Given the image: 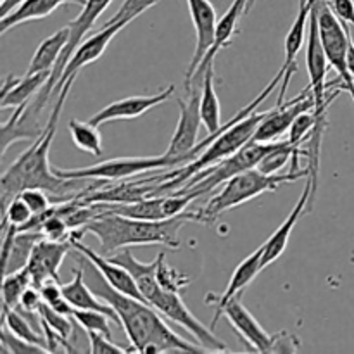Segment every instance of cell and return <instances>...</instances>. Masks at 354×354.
<instances>
[{
  "label": "cell",
  "mask_w": 354,
  "mask_h": 354,
  "mask_svg": "<svg viewBox=\"0 0 354 354\" xmlns=\"http://www.w3.org/2000/svg\"><path fill=\"white\" fill-rule=\"evenodd\" d=\"M73 83H75V80H68L59 92L57 102H55L50 118L45 124L44 135L31 142L30 147L3 171L2 180H0L3 209L9 206L14 197H17L26 189H41L55 196L57 203H66L69 199H75L78 194L86 196V194L93 192V190L100 189L107 183L106 180L93 178H61V176L55 175L54 168L48 161V152H50L52 140H54L55 130H57L59 116H61L66 97H68Z\"/></svg>",
  "instance_id": "6da1fadb"
},
{
  "label": "cell",
  "mask_w": 354,
  "mask_h": 354,
  "mask_svg": "<svg viewBox=\"0 0 354 354\" xmlns=\"http://www.w3.org/2000/svg\"><path fill=\"white\" fill-rule=\"evenodd\" d=\"M92 289L116 311L131 348L137 353H206L197 342H189L176 335L162 320V315L147 303L114 290L106 280H93Z\"/></svg>",
  "instance_id": "7a4b0ae2"
},
{
  "label": "cell",
  "mask_w": 354,
  "mask_h": 354,
  "mask_svg": "<svg viewBox=\"0 0 354 354\" xmlns=\"http://www.w3.org/2000/svg\"><path fill=\"white\" fill-rule=\"evenodd\" d=\"M189 221L199 223V213L185 211L178 216L166 220H137L121 214L100 211L99 216L80 228L82 234H92L99 239L104 252H118L131 245H166L169 249L180 248V230Z\"/></svg>",
  "instance_id": "3957f363"
},
{
  "label": "cell",
  "mask_w": 354,
  "mask_h": 354,
  "mask_svg": "<svg viewBox=\"0 0 354 354\" xmlns=\"http://www.w3.org/2000/svg\"><path fill=\"white\" fill-rule=\"evenodd\" d=\"M121 265L133 275L135 282H137L138 289H140L142 296L145 297L147 304H151L154 310H158L166 320L185 328L196 339L197 344L206 348L207 351H228L227 344L221 342L214 335L213 328L201 324L196 315L185 306L183 299L180 297V292H171V290H166L159 286L158 279H156V261H137L135 256L131 252H128V254H124L121 258Z\"/></svg>",
  "instance_id": "277c9868"
},
{
  "label": "cell",
  "mask_w": 354,
  "mask_h": 354,
  "mask_svg": "<svg viewBox=\"0 0 354 354\" xmlns=\"http://www.w3.org/2000/svg\"><path fill=\"white\" fill-rule=\"evenodd\" d=\"M308 175H310V166H306L304 169H297V171L290 169L289 173H275V175L263 173L258 168L239 173V175L232 176L230 180L223 183V189L218 194H214L206 206L197 209L199 223H214L220 218V214L227 213V211L234 209V207L241 206V204L248 203V201L256 199L261 194L275 192L279 187L290 182H297V180L304 178Z\"/></svg>",
  "instance_id": "5b68a950"
},
{
  "label": "cell",
  "mask_w": 354,
  "mask_h": 354,
  "mask_svg": "<svg viewBox=\"0 0 354 354\" xmlns=\"http://www.w3.org/2000/svg\"><path fill=\"white\" fill-rule=\"evenodd\" d=\"M183 166L182 158H171L165 152L162 156H149V158H114L109 161L97 162L88 168L62 169L54 168V173L61 178H93L106 180V182H118L131 176H142L147 173H158L162 169H175Z\"/></svg>",
  "instance_id": "8992f818"
},
{
  "label": "cell",
  "mask_w": 354,
  "mask_h": 354,
  "mask_svg": "<svg viewBox=\"0 0 354 354\" xmlns=\"http://www.w3.org/2000/svg\"><path fill=\"white\" fill-rule=\"evenodd\" d=\"M280 140L275 142H249L248 145L241 149V151L235 152L230 158L223 159L218 165L211 166V168L204 169V171L194 175L185 185L182 187L176 192H197L201 197L207 196L209 192H213L216 187L223 185L227 180H230L232 176L239 175V173H244L248 169L258 168L259 161L265 158L268 152H272L273 149L279 147Z\"/></svg>",
  "instance_id": "52a82bcc"
},
{
  "label": "cell",
  "mask_w": 354,
  "mask_h": 354,
  "mask_svg": "<svg viewBox=\"0 0 354 354\" xmlns=\"http://www.w3.org/2000/svg\"><path fill=\"white\" fill-rule=\"evenodd\" d=\"M318 10V30H320V40L324 45L325 55H327L328 66L337 73L339 80L344 83V90H348L349 95L354 93V80L348 69V48L351 40V31L349 24H344L332 7L328 6V0H317Z\"/></svg>",
  "instance_id": "ba28073f"
},
{
  "label": "cell",
  "mask_w": 354,
  "mask_h": 354,
  "mask_svg": "<svg viewBox=\"0 0 354 354\" xmlns=\"http://www.w3.org/2000/svg\"><path fill=\"white\" fill-rule=\"evenodd\" d=\"M111 2H113V0H86V2L83 3L82 12H80L78 16H76L75 19L69 23L68 45H66L64 50H62V54H61V57H59L57 62H55L54 69H52L50 78L47 80V83H45V85L40 88V92L37 93V99L31 102L33 104L35 109L37 111L44 109L45 104H47V100L50 99L52 93H54L55 83H57L59 78H61L62 71H64L66 64H68L69 59H71L73 52H75L76 47L82 44L83 37H85V35L88 33L93 26H95L97 19L102 16L104 10L111 6Z\"/></svg>",
  "instance_id": "9c48e42d"
},
{
  "label": "cell",
  "mask_w": 354,
  "mask_h": 354,
  "mask_svg": "<svg viewBox=\"0 0 354 354\" xmlns=\"http://www.w3.org/2000/svg\"><path fill=\"white\" fill-rule=\"evenodd\" d=\"M187 93H189L187 99H178V124H176V130L168 145V151H166V154L171 156V158H182L183 165H187V156L197 145L199 128L203 124V118H201V90L192 88Z\"/></svg>",
  "instance_id": "30bf717a"
},
{
  "label": "cell",
  "mask_w": 354,
  "mask_h": 354,
  "mask_svg": "<svg viewBox=\"0 0 354 354\" xmlns=\"http://www.w3.org/2000/svg\"><path fill=\"white\" fill-rule=\"evenodd\" d=\"M187 6H189L190 19H192L194 30H196V50H194V57L187 68L185 82H183L185 90L189 92L192 90L194 75L214 44L218 16L209 0H187Z\"/></svg>",
  "instance_id": "8fae6325"
},
{
  "label": "cell",
  "mask_w": 354,
  "mask_h": 354,
  "mask_svg": "<svg viewBox=\"0 0 354 354\" xmlns=\"http://www.w3.org/2000/svg\"><path fill=\"white\" fill-rule=\"evenodd\" d=\"M315 109V99L311 88H304L299 95L292 97L289 102L277 104L273 109L268 111L265 120L256 130L252 142H275L283 133H289L290 127L301 113Z\"/></svg>",
  "instance_id": "7c38bea8"
},
{
  "label": "cell",
  "mask_w": 354,
  "mask_h": 354,
  "mask_svg": "<svg viewBox=\"0 0 354 354\" xmlns=\"http://www.w3.org/2000/svg\"><path fill=\"white\" fill-rule=\"evenodd\" d=\"M82 239H83L82 232L73 230L71 237H69V241H71L73 244V249H76V252H80V254H82L90 265H92V268L95 270V272L99 273V275L102 277V279L106 280L114 290H118V292L121 294H127V296L130 297H135V299L142 301V303H147L145 297L142 296L135 279L131 277V273L128 272L127 268H123L121 265L114 263L111 258L107 259L104 258V256L97 254L92 248L83 244Z\"/></svg>",
  "instance_id": "4fadbf2b"
},
{
  "label": "cell",
  "mask_w": 354,
  "mask_h": 354,
  "mask_svg": "<svg viewBox=\"0 0 354 354\" xmlns=\"http://www.w3.org/2000/svg\"><path fill=\"white\" fill-rule=\"evenodd\" d=\"M124 26H127L124 23H116V24H111V26H107V28H100L97 33H93L92 37L86 38L85 41H82V44L76 47V50L73 52L71 59H69V62L66 64V68H64V71H62L59 82L55 83V88H54V93H52V95H59V92H61L62 86L66 85V82H68V80H76L78 73L82 71L85 66L92 64V62H95L97 59L102 57V54L106 52L107 45L113 41V38L116 37V35L120 33Z\"/></svg>",
  "instance_id": "5bb4252c"
},
{
  "label": "cell",
  "mask_w": 354,
  "mask_h": 354,
  "mask_svg": "<svg viewBox=\"0 0 354 354\" xmlns=\"http://www.w3.org/2000/svg\"><path fill=\"white\" fill-rule=\"evenodd\" d=\"M71 241H48L41 237L35 244L31 258L26 268L30 270L31 283L33 287L40 289L47 280H57L61 282L59 270L64 263L66 256L71 251Z\"/></svg>",
  "instance_id": "9a60e30c"
},
{
  "label": "cell",
  "mask_w": 354,
  "mask_h": 354,
  "mask_svg": "<svg viewBox=\"0 0 354 354\" xmlns=\"http://www.w3.org/2000/svg\"><path fill=\"white\" fill-rule=\"evenodd\" d=\"M221 317L228 320L235 332L249 344V348L256 353H272L275 344L277 334L270 335L259 322L252 317L251 311L244 306L241 296L228 301L227 306L221 311Z\"/></svg>",
  "instance_id": "2e32d148"
},
{
  "label": "cell",
  "mask_w": 354,
  "mask_h": 354,
  "mask_svg": "<svg viewBox=\"0 0 354 354\" xmlns=\"http://www.w3.org/2000/svg\"><path fill=\"white\" fill-rule=\"evenodd\" d=\"M173 93H175V85H169L168 88L161 90L158 93H152V95H133L127 97V99L114 100L109 106H106L99 113L93 114L88 121L95 124V127H100V124H106L109 121L135 120V118H140L142 114H145L152 107L166 102Z\"/></svg>",
  "instance_id": "e0dca14e"
},
{
  "label": "cell",
  "mask_w": 354,
  "mask_h": 354,
  "mask_svg": "<svg viewBox=\"0 0 354 354\" xmlns=\"http://www.w3.org/2000/svg\"><path fill=\"white\" fill-rule=\"evenodd\" d=\"M315 2L317 0H299V9H297L296 19L290 24V30L287 31L286 41H283V52H286V59H283L282 68L286 69V76H283L282 83H280L279 100L277 104H282L286 100L287 88H289L290 78L294 73L297 71L296 57L299 55L301 48L304 44V35H306V28L310 26L311 10H313Z\"/></svg>",
  "instance_id": "ac0fdd59"
},
{
  "label": "cell",
  "mask_w": 354,
  "mask_h": 354,
  "mask_svg": "<svg viewBox=\"0 0 354 354\" xmlns=\"http://www.w3.org/2000/svg\"><path fill=\"white\" fill-rule=\"evenodd\" d=\"M311 192H313V180L311 176L308 175L306 180V185H304L303 194H301L299 201L296 203L294 209L290 211L289 216L286 218L282 225L275 230V234L268 239V241L263 244V256H261V268L266 270L273 261L280 258V256L286 252L287 244H289V239L290 234H292L294 227L297 225V221L301 220L304 213L308 211L310 207V201H311Z\"/></svg>",
  "instance_id": "d6986e66"
},
{
  "label": "cell",
  "mask_w": 354,
  "mask_h": 354,
  "mask_svg": "<svg viewBox=\"0 0 354 354\" xmlns=\"http://www.w3.org/2000/svg\"><path fill=\"white\" fill-rule=\"evenodd\" d=\"M261 256H263V245L259 249H256L251 256H248V258H245L244 261L235 268L234 275H232L230 282H228L227 289H225L223 294H220V296H214V294L206 296V304H216V313H214L213 322H211L209 325L213 330L214 327H216L218 320L221 318V311H223V308L227 306L228 301H232L237 296H242V292L251 286L252 280L263 272Z\"/></svg>",
  "instance_id": "ffe728a7"
},
{
  "label": "cell",
  "mask_w": 354,
  "mask_h": 354,
  "mask_svg": "<svg viewBox=\"0 0 354 354\" xmlns=\"http://www.w3.org/2000/svg\"><path fill=\"white\" fill-rule=\"evenodd\" d=\"M40 111L35 109L31 102L16 107L10 120L2 123V156L7 154L10 145L17 142H35L44 135L45 127L38 123Z\"/></svg>",
  "instance_id": "44dd1931"
},
{
  "label": "cell",
  "mask_w": 354,
  "mask_h": 354,
  "mask_svg": "<svg viewBox=\"0 0 354 354\" xmlns=\"http://www.w3.org/2000/svg\"><path fill=\"white\" fill-rule=\"evenodd\" d=\"M83 277H85V270H75L73 280H69L68 283H62V292H64L69 304H71L75 310L102 311V313L109 315V317L113 318V322L120 324V318H118L114 308L111 306L109 303H106L95 290L90 289L85 283V280H83Z\"/></svg>",
  "instance_id": "7402d4cb"
},
{
  "label": "cell",
  "mask_w": 354,
  "mask_h": 354,
  "mask_svg": "<svg viewBox=\"0 0 354 354\" xmlns=\"http://www.w3.org/2000/svg\"><path fill=\"white\" fill-rule=\"evenodd\" d=\"M50 71L35 73V75H24L23 78H16L14 75H7L3 80L2 97H0V107L9 109V107H19L23 104L30 102L35 93L40 92L41 86L50 78Z\"/></svg>",
  "instance_id": "603a6c76"
},
{
  "label": "cell",
  "mask_w": 354,
  "mask_h": 354,
  "mask_svg": "<svg viewBox=\"0 0 354 354\" xmlns=\"http://www.w3.org/2000/svg\"><path fill=\"white\" fill-rule=\"evenodd\" d=\"M248 2L249 0H234V2H232V6L228 7L227 12H225L223 16L218 19L216 35H214V44H213V47L209 48V52L206 54L204 61L201 62V66H199V69L196 71V75H194L192 88H194V83H196L197 80L203 76L204 69H206L209 64H213V61H214V57L218 55V52L230 44L232 37H234L235 31H237L239 19H241L242 14H245V9H248Z\"/></svg>",
  "instance_id": "cb8c5ba5"
},
{
  "label": "cell",
  "mask_w": 354,
  "mask_h": 354,
  "mask_svg": "<svg viewBox=\"0 0 354 354\" xmlns=\"http://www.w3.org/2000/svg\"><path fill=\"white\" fill-rule=\"evenodd\" d=\"M86 0H24L12 12L7 14V16H3L0 19V33L6 35L10 28L28 23V21L44 19V17L50 16L57 7L64 6V3H78V6H83Z\"/></svg>",
  "instance_id": "d4e9b609"
},
{
  "label": "cell",
  "mask_w": 354,
  "mask_h": 354,
  "mask_svg": "<svg viewBox=\"0 0 354 354\" xmlns=\"http://www.w3.org/2000/svg\"><path fill=\"white\" fill-rule=\"evenodd\" d=\"M201 78H203V83H201V118H203V124L207 130V135H214L223 127V123H221L220 99H218L216 88H214L213 64L204 69Z\"/></svg>",
  "instance_id": "484cf974"
},
{
  "label": "cell",
  "mask_w": 354,
  "mask_h": 354,
  "mask_svg": "<svg viewBox=\"0 0 354 354\" xmlns=\"http://www.w3.org/2000/svg\"><path fill=\"white\" fill-rule=\"evenodd\" d=\"M69 40V26L61 28L55 33H52L50 37L45 38L38 48L35 50L33 57H31L30 68L26 69V75H35V73H44L54 69L55 62L61 57L62 50L68 45Z\"/></svg>",
  "instance_id": "4316f807"
},
{
  "label": "cell",
  "mask_w": 354,
  "mask_h": 354,
  "mask_svg": "<svg viewBox=\"0 0 354 354\" xmlns=\"http://www.w3.org/2000/svg\"><path fill=\"white\" fill-rule=\"evenodd\" d=\"M41 237H44L41 232L17 230L9 256L3 259V275L19 272V270L26 268L28 261H30L31 258V252H33L35 244H37Z\"/></svg>",
  "instance_id": "83f0119b"
},
{
  "label": "cell",
  "mask_w": 354,
  "mask_h": 354,
  "mask_svg": "<svg viewBox=\"0 0 354 354\" xmlns=\"http://www.w3.org/2000/svg\"><path fill=\"white\" fill-rule=\"evenodd\" d=\"M69 135L76 149L92 156H102V137H100L99 127L92 124L90 121H80L76 118L69 120Z\"/></svg>",
  "instance_id": "f1b7e54d"
},
{
  "label": "cell",
  "mask_w": 354,
  "mask_h": 354,
  "mask_svg": "<svg viewBox=\"0 0 354 354\" xmlns=\"http://www.w3.org/2000/svg\"><path fill=\"white\" fill-rule=\"evenodd\" d=\"M30 270L23 268L19 272L7 273L3 275L2 282V310H16L19 306V301L28 287H31Z\"/></svg>",
  "instance_id": "f546056e"
},
{
  "label": "cell",
  "mask_w": 354,
  "mask_h": 354,
  "mask_svg": "<svg viewBox=\"0 0 354 354\" xmlns=\"http://www.w3.org/2000/svg\"><path fill=\"white\" fill-rule=\"evenodd\" d=\"M2 324H6L7 327H9V330L12 332V334H16L17 337L24 339V341L31 342V344L35 346H40V348H47L45 334H38V332L31 327L30 322H28L17 310H2Z\"/></svg>",
  "instance_id": "4dcf8cb0"
},
{
  "label": "cell",
  "mask_w": 354,
  "mask_h": 354,
  "mask_svg": "<svg viewBox=\"0 0 354 354\" xmlns=\"http://www.w3.org/2000/svg\"><path fill=\"white\" fill-rule=\"evenodd\" d=\"M156 279H158L159 286L162 289L171 290V292H180L182 289L189 287L190 283L189 277L168 265L165 252H159L158 258H156Z\"/></svg>",
  "instance_id": "1f68e13d"
},
{
  "label": "cell",
  "mask_w": 354,
  "mask_h": 354,
  "mask_svg": "<svg viewBox=\"0 0 354 354\" xmlns=\"http://www.w3.org/2000/svg\"><path fill=\"white\" fill-rule=\"evenodd\" d=\"M71 318L86 332H100V334H106L107 337H111V334H113V332H111V320H113V318H111L109 315L102 313V311L75 310Z\"/></svg>",
  "instance_id": "d6a6232c"
},
{
  "label": "cell",
  "mask_w": 354,
  "mask_h": 354,
  "mask_svg": "<svg viewBox=\"0 0 354 354\" xmlns=\"http://www.w3.org/2000/svg\"><path fill=\"white\" fill-rule=\"evenodd\" d=\"M38 320L40 324L48 325L52 330L57 332L61 337H64L66 341H71L73 337V318L68 315H62L59 311L52 310L48 304L41 303L40 310H38Z\"/></svg>",
  "instance_id": "836d02e7"
},
{
  "label": "cell",
  "mask_w": 354,
  "mask_h": 354,
  "mask_svg": "<svg viewBox=\"0 0 354 354\" xmlns=\"http://www.w3.org/2000/svg\"><path fill=\"white\" fill-rule=\"evenodd\" d=\"M317 121L318 118L317 114H315V111L313 113H311V111L301 113L299 116L296 118V121L292 123V127H290L289 138H287V140H289L294 147L301 149L303 147L304 140H311V137H313V131L315 128H317Z\"/></svg>",
  "instance_id": "e575fe53"
},
{
  "label": "cell",
  "mask_w": 354,
  "mask_h": 354,
  "mask_svg": "<svg viewBox=\"0 0 354 354\" xmlns=\"http://www.w3.org/2000/svg\"><path fill=\"white\" fill-rule=\"evenodd\" d=\"M158 2L159 0H124V2L121 3L120 9H118V12L114 14L109 21H106L100 28H107L111 26V24H116V23H124L128 26L135 17L142 16L145 10L154 7Z\"/></svg>",
  "instance_id": "d590c367"
},
{
  "label": "cell",
  "mask_w": 354,
  "mask_h": 354,
  "mask_svg": "<svg viewBox=\"0 0 354 354\" xmlns=\"http://www.w3.org/2000/svg\"><path fill=\"white\" fill-rule=\"evenodd\" d=\"M40 292H41V299H44V303L48 304L52 310L71 317L75 308H73L71 304H69V301L66 299L64 292H62L61 282H57V280H47V282L40 287Z\"/></svg>",
  "instance_id": "8d00e7d4"
},
{
  "label": "cell",
  "mask_w": 354,
  "mask_h": 354,
  "mask_svg": "<svg viewBox=\"0 0 354 354\" xmlns=\"http://www.w3.org/2000/svg\"><path fill=\"white\" fill-rule=\"evenodd\" d=\"M0 351L2 353H41L48 354L47 348H40V346H35L31 342L24 341V339L17 337L16 334L9 330L6 324H2V328H0Z\"/></svg>",
  "instance_id": "74e56055"
},
{
  "label": "cell",
  "mask_w": 354,
  "mask_h": 354,
  "mask_svg": "<svg viewBox=\"0 0 354 354\" xmlns=\"http://www.w3.org/2000/svg\"><path fill=\"white\" fill-rule=\"evenodd\" d=\"M40 232L45 239H48V241H69L73 230L68 225V221L59 214V203L55 204L54 214H50V216L44 221Z\"/></svg>",
  "instance_id": "f35d334b"
},
{
  "label": "cell",
  "mask_w": 354,
  "mask_h": 354,
  "mask_svg": "<svg viewBox=\"0 0 354 354\" xmlns=\"http://www.w3.org/2000/svg\"><path fill=\"white\" fill-rule=\"evenodd\" d=\"M31 218H33V211L30 209V206L24 203L21 196L14 197L9 203V206L3 209V220L9 221L10 225H16L17 228L26 225Z\"/></svg>",
  "instance_id": "ab89813d"
},
{
  "label": "cell",
  "mask_w": 354,
  "mask_h": 354,
  "mask_svg": "<svg viewBox=\"0 0 354 354\" xmlns=\"http://www.w3.org/2000/svg\"><path fill=\"white\" fill-rule=\"evenodd\" d=\"M88 335V341H90V353L92 354H107V353H118V354H123V353H133V348H121V346L114 344L111 341V337H107L106 334H100V332H86Z\"/></svg>",
  "instance_id": "60d3db41"
},
{
  "label": "cell",
  "mask_w": 354,
  "mask_h": 354,
  "mask_svg": "<svg viewBox=\"0 0 354 354\" xmlns=\"http://www.w3.org/2000/svg\"><path fill=\"white\" fill-rule=\"evenodd\" d=\"M47 194L48 192H45V190H41V189H26V190H23L19 196L23 197L24 203L30 206V209L33 211V214H40V213H44V211L50 209L52 207L50 199H48Z\"/></svg>",
  "instance_id": "b9f144b4"
},
{
  "label": "cell",
  "mask_w": 354,
  "mask_h": 354,
  "mask_svg": "<svg viewBox=\"0 0 354 354\" xmlns=\"http://www.w3.org/2000/svg\"><path fill=\"white\" fill-rule=\"evenodd\" d=\"M41 303H44V299H41L40 289H37V287L31 286V287H28L26 292L23 294V297H21V301H19V306H17L16 310H23L24 313L38 317V310H40Z\"/></svg>",
  "instance_id": "7bdbcfd3"
},
{
  "label": "cell",
  "mask_w": 354,
  "mask_h": 354,
  "mask_svg": "<svg viewBox=\"0 0 354 354\" xmlns=\"http://www.w3.org/2000/svg\"><path fill=\"white\" fill-rule=\"evenodd\" d=\"M328 6L342 23L354 28V0H328Z\"/></svg>",
  "instance_id": "ee69618b"
},
{
  "label": "cell",
  "mask_w": 354,
  "mask_h": 354,
  "mask_svg": "<svg viewBox=\"0 0 354 354\" xmlns=\"http://www.w3.org/2000/svg\"><path fill=\"white\" fill-rule=\"evenodd\" d=\"M299 349V339L287 332H279L272 353H296Z\"/></svg>",
  "instance_id": "f6af8a7d"
},
{
  "label": "cell",
  "mask_w": 354,
  "mask_h": 354,
  "mask_svg": "<svg viewBox=\"0 0 354 354\" xmlns=\"http://www.w3.org/2000/svg\"><path fill=\"white\" fill-rule=\"evenodd\" d=\"M23 2L24 0H0V14H2V17L12 12V10Z\"/></svg>",
  "instance_id": "bcb514c9"
},
{
  "label": "cell",
  "mask_w": 354,
  "mask_h": 354,
  "mask_svg": "<svg viewBox=\"0 0 354 354\" xmlns=\"http://www.w3.org/2000/svg\"><path fill=\"white\" fill-rule=\"evenodd\" d=\"M348 69L354 80V40L353 38L349 40V48H348Z\"/></svg>",
  "instance_id": "7dc6e473"
},
{
  "label": "cell",
  "mask_w": 354,
  "mask_h": 354,
  "mask_svg": "<svg viewBox=\"0 0 354 354\" xmlns=\"http://www.w3.org/2000/svg\"><path fill=\"white\" fill-rule=\"evenodd\" d=\"M351 97H353V100H354V93H353V95H351Z\"/></svg>",
  "instance_id": "c3c4849f"
}]
</instances>
